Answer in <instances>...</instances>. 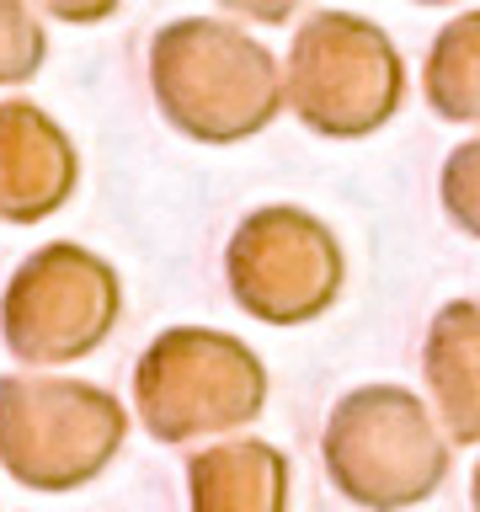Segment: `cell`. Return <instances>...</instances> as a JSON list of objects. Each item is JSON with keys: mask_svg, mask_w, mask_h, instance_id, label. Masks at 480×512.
Returning <instances> with one entry per match:
<instances>
[{"mask_svg": "<svg viewBox=\"0 0 480 512\" xmlns=\"http://www.w3.org/2000/svg\"><path fill=\"white\" fill-rule=\"evenodd\" d=\"M150 96L192 144H246L283 112V70L230 16H176L150 43Z\"/></svg>", "mask_w": 480, "mask_h": 512, "instance_id": "cell-1", "label": "cell"}, {"mask_svg": "<svg viewBox=\"0 0 480 512\" xmlns=\"http://www.w3.org/2000/svg\"><path fill=\"white\" fill-rule=\"evenodd\" d=\"M422 96L443 123H480V11H459L438 27L422 64Z\"/></svg>", "mask_w": 480, "mask_h": 512, "instance_id": "cell-11", "label": "cell"}, {"mask_svg": "<svg viewBox=\"0 0 480 512\" xmlns=\"http://www.w3.org/2000/svg\"><path fill=\"white\" fill-rule=\"evenodd\" d=\"M128 438L123 400L91 379L0 374V470L16 486L64 496L91 486Z\"/></svg>", "mask_w": 480, "mask_h": 512, "instance_id": "cell-4", "label": "cell"}, {"mask_svg": "<svg viewBox=\"0 0 480 512\" xmlns=\"http://www.w3.org/2000/svg\"><path fill=\"white\" fill-rule=\"evenodd\" d=\"M326 480L363 512H406L443 491L454 448L427 400L406 384H358L331 406L320 432Z\"/></svg>", "mask_w": 480, "mask_h": 512, "instance_id": "cell-2", "label": "cell"}, {"mask_svg": "<svg viewBox=\"0 0 480 512\" xmlns=\"http://www.w3.org/2000/svg\"><path fill=\"white\" fill-rule=\"evenodd\" d=\"M438 203L448 224H459L470 240H480V134L448 150L438 171Z\"/></svg>", "mask_w": 480, "mask_h": 512, "instance_id": "cell-13", "label": "cell"}, {"mask_svg": "<svg viewBox=\"0 0 480 512\" xmlns=\"http://www.w3.org/2000/svg\"><path fill=\"white\" fill-rule=\"evenodd\" d=\"M192 512H288V459L278 443L224 438L187 459Z\"/></svg>", "mask_w": 480, "mask_h": 512, "instance_id": "cell-10", "label": "cell"}, {"mask_svg": "<svg viewBox=\"0 0 480 512\" xmlns=\"http://www.w3.org/2000/svg\"><path fill=\"white\" fill-rule=\"evenodd\" d=\"M230 299L262 326H310L342 299L347 251L336 230L310 208H251L224 240Z\"/></svg>", "mask_w": 480, "mask_h": 512, "instance_id": "cell-7", "label": "cell"}, {"mask_svg": "<svg viewBox=\"0 0 480 512\" xmlns=\"http://www.w3.org/2000/svg\"><path fill=\"white\" fill-rule=\"evenodd\" d=\"M422 379L432 395V422L448 448L480 443V304L448 299L427 326Z\"/></svg>", "mask_w": 480, "mask_h": 512, "instance_id": "cell-9", "label": "cell"}, {"mask_svg": "<svg viewBox=\"0 0 480 512\" xmlns=\"http://www.w3.org/2000/svg\"><path fill=\"white\" fill-rule=\"evenodd\" d=\"M470 507L480 512V459H475V475H470Z\"/></svg>", "mask_w": 480, "mask_h": 512, "instance_id": "cell-15", "label": "cell"}, {"mask_svg": "<svg viewBox=\"0 0 480 512\" xmlns=\"http://www.w3.org/2000/svg\"><path fill=\"white\" fill-rule=\"evenodd\" d=\"M118 310V267L75 240H48L0 288V342L22 368H64L107 342Z\"/></svg>", "mask_w": 480, "mask_h": 512, "instance_id": "cell-6", "label": "cell"}, {"mask_svg": "<svg viewBox=\"0 0 480 512\" xmlns=\"http://www.w3.org/2000/svg\"><path fill=\"white\" fill-rule=\"evenodd\" d=\"M406 102V59L379 22L315 11L283 59V107L320 139H368Z\"/></svg>", "mask_w": 480, "mask_h": 512, "instance_id": "cell-5", "label": "cell"}, {"mask_svg": "<svg viewBox=\"0 0 480 512\" xmlns=\"http://www.w3.org/2000/svg\"><path fill=\"white\" fill-rule=\"evenodd\" d=\"M48 59V32L32 6L0 0V86H27Z\"/></svg>", "mask_w": 480, "mask_h": 512, "instance_id": "cell-12", "label": "cell"}, {"mask_svg": "<svg viewBox=\"0 0 480 512\" xmlns=\"http://www.w3.org/2000/svg\"><path fill=\"white\" fill-rule=\"evenodd\" d=\"M80 155L75 139L27 96L0 102V219L43 224L75 198Z\"/></svg>", "mask_w": 480, "mask_h": 512, "instance_id": "cell-8", "label": "cell"}, {"mask_svg": "<svg viewBox=\"0 0 480 512\" xmlns=\"http://www.w3.org/2000/svg\"><path fill=\"white\" fill-rule=\"evenodd\" d=\"M240 16H256V22H288L294 16V6H230Z\"/></svg>", "mask_w": 480, "mask_h": 512, "instance_id": "cell-14", "label": "cell"}, {"mask_svg": "<svg viewBox=\"0 0 480 512\" xmlns=\"http://www.w3.org/2000/svg\"><path fill=\"white\" fill-rule=\"evenodd\" d=\"M134 411L166 448L230 438L267 411V363L230 331L171 326L134 363Z\"/></svg>", "mask_w": 480, "mask_h": 512, "instance_id": "cell-3", "label": "cell"}]
</instances>
